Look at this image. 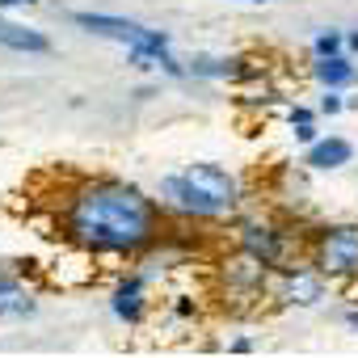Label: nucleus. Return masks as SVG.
I'll return each instance as SVG.
<instances>
[{
  "instance_id": "1",
  "label": "nucleus",
  "mask_w": 358,
  "mask_h": 358,
  "mask_svg": "<svg viewBox=\"0 0 358 358\" xmlns=\"http://www.w3.org/2000/svg\"><path fill=\"white\" fill-rule=\"evenodd\" d=\"M64 232L89 253H135L156 236L152 203L122 182H80L64 207Z\"/></svg>"
},
{
  "instance_id": "2",
  "label": "nucleus",
  "mask_w": 358,
  "mask_h": 358,
  "mask_svg": "<svg viewBox=\"0 0 358 358\" xmlns=\"http://www.w3.org/2000/svg\"><path fill=\"white\" fill-rule=\"evenodd\" d=\"M164 194L190 215H224L236 203V182L215 164H190L186 173L164 177Z\"/></svg>"
},
{
  "instance_id": "3",
  "label": "nucleus",
  "mask_w": 358,
  "mask_h": 358,
  "mask_svg": "<svg viewBox=\"0 0 358 358\" xmlns=\"http://www.w3.org/2000/svg\"><path fill=\"white\" fill-rule=\"evenodd\" d=\"M76 26L93 30V34H106L114 43H127L131 51H148V55H169V38L160 30H143L135 22H122V17H106V13H72Z\"/></svg>"
},
{
  "instance_id": "4",
  "label": "nucleus",
  "mask_w": 358,
  "mask_h": 358,
  "mask_svg": "<svg viewBox=\"0 0 358 358\" xmlns=\"http://www.w3.org/2000/svg\"><path fill=\"white\" fill-rule=\"evenodd\" d=\"M316 266L333 278L358 274V224H341L316 236Z\"/></svg>"
},
{
  "instance_id": "5",
  "label": "nucleus",
  "mask_w": 358,
  "mask_h": 358,
  "mask_svg": "<svg viewBox=\"0 0 358 358\" xmlns=\"http://www.w3.org/2000/svg\"><path fill=\"white\" fill-rule=\"evenodd\" d=\"M224 282H228V295L249 303V299H262L266 291V262H257L253 253H241L224 266Z\"/></svg>"
},
{
  "instance_id": "6",
  "label": "nucleus",
  "mask_w": 358,
  "mask_h": 358,
  "mask_svg": "<svg viewBox=\"0 0 358 358\" xmlns=\"http://www.w3.org/2000/svg\"><path fill=\"white\" fill-rule=\"evenodd\" d=\"M278 299H282V303L312 308V303H320V299H324V282H320V274L291 266V270L282 274V282H278Z\"/></svg>"
},
{
  "instance_id": "7",
  "label": "nucleus",
  "mask_w": 358,
  "mask_h": 358,
  "mask_svg": "<svg viewBox=\"0 0 358 358\" xmlns=\"http://www.w3.org/2000/svg\"><path fill=\"white\" fill-rule=\"evenodd\" d=\"M241 249L253 253L257 262L274 266V262H282V232H274L270 224H245L241 228Z\"/></svg>"
},
{
  "instance_id": "8",
  "label": "nucleus",
  "mask_w": 358,
  "mask_h": 358,
  "mask_svg": "<svg viewBox=\"0 0 358 358\" xmlns=\"http://www.w3.org/2000/svg\"><path fill=\"white\" fill-rule=\"evenodd\" d=\"M0 47H13V51H51V43L38 34V30H26V26H13V22H0Z\"/></svg>"
},
{
  "instance_id": "9",
  "label": "nucleus",
  "mask_w": 358,
  "mask_h": 358,
  "mask_svg": "<svg viewBox=\"0 0 358 358\" xmlns=\"http://www.w3.org/2000/svg\"><path fill=\"white\" fill-rule=\"evenodd\" d=\"M114 316L127 320V324H139V316H143V287H139V278H131V282H122L114 291Z\"/></svg>"
},
{
  "instance_id": "10",
  "label": "nucleus",
  "mask_w": 358,
  "mask_h": 358,
  "mask_svg": "<svg viewBox=\"0 0 358 358\" xmlns=\"http://www.w3.org/2000/svg\"><path fill=\"white\" fill-rule=\"evenodd\" d=\"M350 156H354V148H350L345 139H320V143H312L308 164H312V169H337V164H345Z\"/></svg>"
},
{
  "instance_id": "11",
  "label": "nucleus",
  "mask_w": 358,
  "mask_h": 358,
  "mask_svg": "<svg viewBox=\"0 0 358 358\" xmlns=\"http://www.w3.org/2000/svg\"><path fill=\"white\" fill-rule=\"evenodd\" d=\"M0 312H5V316H30V312H34L30 295H26L13 278H5V274H0Z\"/></svg>"
},
{
  "instance_id": "12",
  "label": "nucleus",
  "mask_w": 358,
  "mask_h": 358,
  "mask_svg": "<svg viewBox=\"0 0 358 358\" xmlns=\"http://www.w3.org/2000/svg\"><path fill=\"white\" fill-rule=\"evenodd\" d=\"M316 76H320L329 89H337V85H345V80L354 76V68H350L341 55H329V59H320V64H316Z\"/></svg>"
},
{
  "instance_id": "13",
  "label": "nucleus",
  "mask_w": 358,
  "mask_h": 358,
  "mask_svg": "<svg viewBox=\"0 0 358 358\" xmlns=\"http://www.w3.org/2000/svg\"><path fill=\"white\" fill-rule=\"evenodd\" d=\"M194 72H199V76H228V72H236V68H232V64H220V59H199Z\"/></svg>"
},
{
  "instance_id": "14",
  "label": "nucleus",
  "mask_w": 358,
  "mask_h": 358,
  "mask_svg": "<svg viewBox=\"0 0 358 358\" xmlns=\"http://www.w3.org/2000/svg\"><path fill=\"white\" fill-rule=\"evenodd\" d=\"M337 51H341V38H337L333 30L316 38V55H320V59H329V55H337Z\"/></svg>"
},
{
  "instance_id": "15",
  "label": "nucleus",
  "mask_w": 358,
  "mask_h": 358,
  "mask_svg": "<svg viewBox=\"0 0 358 358\" xmlns=\"http://www.w3.org/2000/svg\"><path fill=\"white\" fill-rule=\"evenodd\" d=\"M320 110H324V114H337V110H341V97H324Z\"/></svg>"
},
{
  "instance_id": "16",
  "label": "nucleus",
  "mask_w": 358,
  "mask_h": 358,
  "mask_svg": "<svg viewBox=\"0 0 358 358\" xmlns=\"http://www.w3.org/2000/svg\"><path fill=\"white\" fill-rule=\"evenodd\" d=\"M308 118H312V114H308V110H303V106H295V110H291V122H295V127H303V122H308Z\"/></svg>"
},
{
  "instance_id": "17",
  "label": "nucleus",
  "mask_w": 358,
  "mask_h": 358,
  "mask_svg": "<svg viewBox=\"0 0 358 358\" xmlns=\"http://www.w3.org/2000/svg\"><path fill=\"white\" fill-rule=\"evenodd\" d=\"M0 5H5V9H9V5H34V0H0Z\"/></svg>"
},
{
  "instance_id": "18",
  "label": "nucleus",
  "mask_w": 358,
  "mask_h": 358,
  "mask_svg": "<svg viewBox=\"0 0 358 358\" xmlns=\"http://www.w3.org/2000/svg\"><path fill=\"white\" fill-rule=\"evenodd\" d=\"M350 47H354V51H358V34H354V38H350Z\"/></svg>"
}]
</instances>
